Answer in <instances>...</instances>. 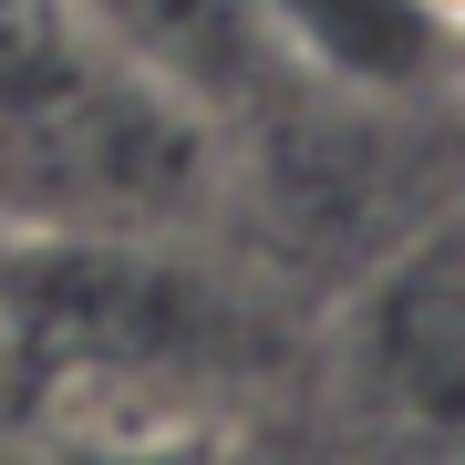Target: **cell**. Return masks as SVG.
<instances>
[{"label": "cell", "instance_id": "obj_1", "mask_svg": "<svg viewBox=\"0 0 465 465\" xmlns=\"http://www.w3.org/2000/svg\"><path fill=\"white\" fill-rule=\"evenodd\" d=\"M249 21L290 73L351 104H434L465 84V21L445 0H249Z\"/></svg>", "mask_w": 465, "mask_h": 465}, {"label": "cell", "instance_id": "obj_2", "mask_svg": "<svg viewBox=\"0 0 465 465\" xmlns=\"http://www.w3.org/2000/svg\"><path fill=\"white\" fill-rule=\"evenodd\" d=\"M73 21H84V42L104 63H124L134 84L155 94H217V84H249L259 63V21L249 0H73Z\"/></svg>", "mask_w": 465, "mask_h": 465}, {"label": "cell", "instance_id": "obj_3", "mask_svg": "<svg viewBox=\"0 0 465 465\" xmlns=\"http://www.w3.org/2000/svg\"><path fill=\"white\" fill-rule=\"evenodd\" d=\"M372 372H382V393L414 424L465 434V259L455 249H424V259H403L382 280Z\"/></svg>", "mask_w": 465, "mask_h": 465}, {"label": "cell", "instance_id": "obj_4", "mask_svg": "<svg viewBox=\"0 0 465 465\" xmlns=\"http://www.w3.org/2000/svg\"><path fill=\"white\" fill-rule=\"evenodd\" d=\"M0 382H11V362H0ZM0 403H11V393H0Z\"/></svg>", "mask_w": 465, "mask_h": 465}, {"label": "cell", "instance_id": "obj_5", "mask_svg": "<svg viewBox=\"0 0 465 465\" xmlns=\"http://www.w3.org/2000/svg\"><path fill=\"white\" fill-rule=\"evenodd\" d=\"M445 11H455V21H465V0H445Z\"/></svg>", "mask_w": 465, "mask_h": 465}]
</instances>
